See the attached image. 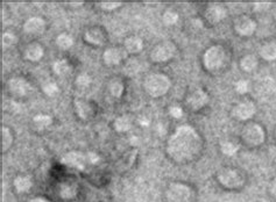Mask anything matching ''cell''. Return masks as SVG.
<instances>
[{
	"label": "cell",
	"instance_id": "6da1fadb",
	"mask_svg": "<svg viewBox=\"0 0 276 202\" xmlns=\"http://www.w3.org/2000/svg\"><path fill=\"white\" fill-rule=\"evenodd\" d=\"M203 142L194 127L183 124L177 127L167 143V154L176 163H190L200 156Z\"/></svg>",
	"mask_w": 276,
	"mask_h": 202
},
{
	"label": "cell",
	"instance_id": "7a4b0ae2",
	"mask_svg": "<svg viewBox=\"0 0 276 202\" xmlns=\"http://www.w3.org/2000/svg\"><path fill=\"white\" fill-rule=\"evenodd\" d=\"M172 86L168 76L163 73H151L145 79L144 88L146 92L153 98H160L167 94Z\"/></svg>",
	"mask_w": 276,
	"mask_h": 202
},
{
	"label": "cell",
	"instance_id": "3957f363",
	"mask_svg": "<svg viewBox=\"0 0 276 202\" xmlns=\"http://www.w3.org/2000/svg\"><path fill=\"white\" fill-rule=\"evenodd\" d=\"M226 62V50L220 45H211L203 55V65L207 71L215 72L220 70V67Z\"/></svg>",
	"mask_w": 276,
	"mask_h": 202
},
{
	"label": "cell",
	"instance_id": "277c9868",
	"mask_svg": "<svg viewBox=\"0 0 276 202\" xmlns=\"http://www.w3.org/2000/svg\"><path fill=\"white\" fill-rule=\"evenodd\" d=\"M194 191L190 186L183 182H173L164 192L166 202H192Z\"/></svg>",
	"mask_w": 276,
	"mask_h": 202
},
{
	"label": "cell",
	"instance_id": "5b68a950",
	"mask_svg": "<svg viewBox=\"0 0 276 202\" xmlns=\"http://www.w3.org/2000/svg\"><path fill=\"white\" fill-rule=\"evenodd\" d=\"M241 139L248 148H257L266 141V132L259 123H248L241 130Z\"/></svg>",
	"mask_w": 276,
	"mask_h": 202
},
{
	"label": "cell",
	"instance_id": "8992f818",
	"mask_svg": "<svg viewBox=\"0 0 276 202\" xmlns=\"http://www.w3.org/2000/svg\"><path fill=\"white\" fill-rule=\"evenodd\" d=\"M217 179L223 187L227 189H238L244 185V176L234 169H222L217 173Z\"/></svg>",
	"mask_w": 276,
	"mask_h": 202
},
{
	"label": "cell",
	"instance_id": "52a82bcc",
	"mask_svg": "<svg viewBox=\"0 0 276 202\" xmlns=\"http://www.w3.org/2000/svg\"><path fill=\"white\" fill-rule=\"evenodd\" d=\"M175 54L176 45L170 41H164L154 46L151 52V58L155 63H166L172 60Z\"/></svg>",
	"mask_w": 276,
	"mask_h": 202
},
{
	"label": "cell",
	"instance_id": "ba28073f",
	"mask_svg": "<svg viewBox=\"0 0 276 202\" xmlns=\"http://www.w3.org/2000/svg\"><path fill=\"white\" fill-rule=\"evenodd\" d=\"M233 28L238 35L248 37L252 36L256 30V22L248 15H240L234 20Z\"/></svg>",
	"mask_w": 276,
	"mask_h": 202
},
{
	"label": "cell",
	"instance_id": "9c48e42d",
	"mask_svg": "<svg viewBox=\"0 0 276 202\" xmlns=\"http://www.w3.org/2000/svg\"><path fill=\"white\" fill-rule=\"evenodd\" d=\"M207 102H209V94L201 89L192 91L187 98L188 107L192 111L201 110L204 106L207 105Z\"/></svg>",
	"mask_w": 276,
	"mask_h": 202
},
{
	"label": "cell",
	"instance_id": "30bf717a",
	"mask_svg": "<svg viewBox=\"0 0 276 202\" xmlns=\"http://www.w3.org/2000/svg\"><path fill=\"white\" fill-rule=\"evenodd\" d=\"M204 17H205L206 21L210 24H217L227 17V9L223 5L212 4L206 7Z\"/></svg>",
	"mask_w": 276,
	"mask_h": 202
},
{
	"label": "cell",
	"instance_id": "8fae6325",
	"mask_svg": "<svg viewBox=\"0 0 276 202\" xmlns=\"http://www.w3.org/2000/svg\"><path fill=\"white\" fill-rule=\"evenodd\" d=\"M256 112V107L254 105V102L246 100L238 104L232 111V115L235 117L237 120L240 121H246L248 119L253 116Z\"/></svg>",
	"mask_w": 276,
	"mask_h": 202
},
{
	"label": "cell",
	"instance_id": "7c38bea8",
	"mask_svg": "<svg viewBox=\"0 0 276 202\" xmlns=\"http://www.w3.org/2000/svg\"><path fill=\"white\" fill-rule=\"evenodd\" d=\"M259 55L267 62L276 61V40L262 43L259 48Z\"/></svg>",
	"mask_w": 276,
	"mask_h": 202
},
{
	"label": "cell",
	"instance_id": "4fadbf2b",
	"mask_svg": "<svg viewBox=\"0 0 276 202\" xmlns=\"http://www.w3.org/2000/svg\"><path fill=\"white\" fill-rule=\"evenodd\" d=\"M45 21L41 18H30L25 23L24 29L28 34H41L45 30Z\"/></svg>",
	"mask_w": 276,
	"mask_h": 202
},
{
	"label": "cell",
	"instance_id": "5bb4252c",
	"mask_svg": "<svg viewBox=\"0 0 276 202\" xmlns=\"http://www.w3.org/2000/svg\"><path fill=\"white\" fill-rule=\"evenodd\" d=\"M8 86H10L12 93L15 95H25L29 91V84L27 83L26 80L21 78H15L10 80Z\"/></svg>",
	"mask_w": 276,
	"mask_h": 202
},
{
	"label": "cell",
	"instance_id": "9a60e30c",
	"mask_svg": "<svg viewBox=\"0 0 276 202\" xmlns=\"http://www.w3.org/2000/svg\"><path fill=\"white\" fill-rule=\"evenodd\" d=\"M25 55L30 61H38L42 57L43 49L39 43H30L26 48V50H25Z\"/></svg>",
	"mask_w": 276,
	"mask_h": 202
},
{
	"label": "cell",
	"instance_id": "2e32d148",
	"mask_svg": "<svg viewBox=\"0 0 276 202\" xmlns=\"http://www.w3.org/2000/svg\"><path fill=\"white\" fill-rule=\"evenodd\" d=\"M123 58V54L119 49H108L104 52V61L105 63L110 64V65H114L118 64Z\"/></svg>",
	"mask_w": 276,
	"mask_h": 202
},
{
	"label": "cell",
	"instance_id": "e0dca14e",
	"mask_svg": "<svg viewBox=\"0 0 276 202\" xmlns=\"http://www.w3.org/2000/svg\"><path fill=\"white\" fill-rule=\"evenodd\" d=\"M86 41L90 43H94V45H101L105 41V36L103 32H101L99 28H94V29H90L85 35Z\"/></svg>",
	"mask_w": 276,
	"mask_h": 202
},
{
	"label": "cell",
	"instance_id": "ac0fdd59",
	"mask_svg": "<svg viewBox=\"0 0 276 202\" xmlns=\"http://www.w3.org/2000/svg\"><path fill=\"white\" fill-rule=\"evenodd\" d=\"M241 69L247 71V72H252L256 69L257 67V58L254 55H246L241 58L240 61Z\"/></svg>",
	"mask_w": 276,
	"mask_h": 202
},
{
	"label": "cell",
	"instance_id": "d6986e66",
	"mask_svg": "<svg viewBox=\"0 0 276 202\" xmlns=\"http://www.w3.org/2000/svg\"><path fill=\"white\" fill-rule=\"evenodd\" d=\"M125 45L129 52H138L142 49V41L140 37L131 36L126 40Z\"/></svg>",
	"mask_w": 276,
	"mask_h": 202
},
{
	"label": "cell",
	"instance_id": "ffe728a7",
	"mask_svg": "<svg viewBox=\"0 0 276 202\" xmlns=\"http://www.w3.org/2000/svg\"><path fill=\"white\" fill-rule=\"evenodd\" d=\"M76 108H77V113H78L79 116L83 117V119H88L90 115H91V107H90L88 102L77 100Z\"/></svg>",
	"mask_w": 276,
	"mask_h": 202
},
{
	"label": "cell",
	"instance_id": "44dd1931",
	"mask_svg": "<svg viewBox=\"0 0 276 202\" xmlns=\"http://www.w3.org/2000/svg\"><path fill=\"white\" fill-rule=\"evenodd\" d=\"M63 161H64V163H67V164H71V165H74V166L82 167L83 157H82V155L75 154V152H74V154L67 155V156L64 157Z\"/></svg>",
	"mask_w": 276,
	"mask_h": 202
},
{
	"label": "cell",
	"instance_id": "7402d4cb",
	"mask_svg": "<svg viewBox=\"0 0 276 202\" xmlns=\"http://www.w3.org/2000/svg\"><path fill=\"white\" fill-rule=\"evenodd\" d=\"M34 123H35V126L39 129L46 128V127L51 123V117L48 116V115H36L34 117Z\"/></svg>",
	"mask_w": 276,
	"mask_h": 202
},
{
	"label": "cell",
	"instance_id": "603a6c76",
	"mask_svg": "<svg viewBox=\"0 0 276 202\" xmlns=\"http://www.w3.org/2000/svg\"><path fill=\"white\" fill-rule=\"evenodd\" d=\"M52 69H54V71L57 74H67L69 72L70 67L69 64L67 63V61H57L52 65Z\"/></svg>",
	"mask_w": 276,
	"mask_h": 202
},
{
	"label": "cell",
	"instance_id": "cb8c5ba5",
	"mask_svg": "<svg viewBox=\"0 0 276 202\" xmlns=\"http://www.w3.org/2000/svg\"><path fill=\"white\" fill-rule=\"evenodd\" d=\"M178 20V14L176 13L175 11L173 9H168V11L164 12L163 14V22L168 26H172V24L176 23V21Z\"/></svg>",
	"mask_w": 276,
	"mask_h": 202
},
{
	"label": "cell",
	"instance_id": "d4e9b609",
	"mask_svg": "<svg viewBox=\"0 0 276 202\" xmlns=\"http://www.w3.org/2000/svg\"><path fill=\"white\" fill-rule=\"evenodd\" d=\"M129 127H131V122H129L128 117L122 116L116 120V128L119 132H126V130L129 129Z\"/></svg>",
	"mask_w": 276,
	"mask_h": 202
},
{
	"label": "cell",
	"instance_id": "484cf974",
	"mask_svg": "<svg viewBox=\"0 0 276 202\" xmlns=\"http://www.w3.org/2000/svg\"><path fill=\"white\" fill-rule=\"evenodd\" d=\"M56 42L58 46L62 49H68L73 45V39L69 35H67V34H62V35L58 36Z\"/></svg>",
	"mask_w": 276,
	"mask_h": 202
},
{
	"label": "cell",
	"instance_id": "4316f807",
	"mask_svg": "<svg viewBox=\"0 0 276 202\" xmlns=\"http://www.w3.org/2000/svg\"><path fill=\"white\" fill-rule=\"evenodd\" d=\"M15 187L19 191H27L30 187V181L28 178H25V177H20L15 180Z\"/></svg>",
	"mask_w": 276,
	"mask_h": 202
},
{
	"label": "cell",
	"instance_id": "83f0119b",
	"mask_svg": "<svg viewBox=\"0 0 276 202\" xmlns=\"http://www.w3.org/2000/svg\"><path fill=\"white\" fill-rule=\"evenodd\" d=\"M222 151L224 152V154H226V155H229V156H231V155H233L235 151L238 150V147L235 144H233V143L232 142H224V143H222Z\"/></svg>",
	"mask_w": 276,
	"mask_h": 202
},
{
	"label": "cell",
	"instance_id": "f1b7e54d",
	"mask_svg": "<svg viewBox=\"0 0 276 202\" xmlns=\"http://www.w3.org/2000/svg\"><path fill=\"white\" fill-rule=\"evenodd\" d=\"M1 134H2V148H4V150H5V149H7L8 147H10V144L12 142V136H11L10 132H8V129L5 128V127H2L1 128Z\"/></svg>",
	"mask_w": 276,
	"mask_h": 202
},
{
	"label": "cell",
	"instance_id": "f546056e",
	"mask_svg": "<svg viewBox=\"0 0 276 202\" xmlns=\"http://www.w3.org/2000/svg\"><path fill=\"white\" fill-rule=\"evenodd\" d=\"M110 91L114 97H120L122 95V93L124 91V86L123 84L120 82H114L110 85Z\"/></svg>",
	"mask_w": 276,
	"mask_h": 202
},
{
	"label": "cell",
	"instance_id": "4dcf8cb0",
	"mask_svg": "<svg viewBox=\"0 0 276 202\" xmlns=\"http://www.w3.org/2000/svg\"><path fill=\"white\" fill-rule=\"evenodd\" d=\"M1 42L5 46H11V45H13L15 42H17V37H15L13 34H11V33H5L4 35H2Z\"/></svg>",
	"mask_w": 276,
	"mask_h": 202
},
{
	"label": "cell",
	"instance_id": "1f68e13d",
	"mask_svg": "<svg viewBox=\"0 0 276 202\" xmlns=\"http://www.w3.org/2000/svg\"><path fill=\"white\" fill-rule=\"evenodd\" d=\"M42 89H43V92H45L46 94H48V95H54V94H56V93L58 92L57 85H56V84H54V83L45 84Z\"/></svg>",
	"mask_w": 276,
	"mask_h": 202
},
{
	"label": "cell",
	"instance_id": "d6a6232c",
	"mask_svg": "<svg viewBox=\"0 0 276 202\" xmlns=\"http://www.w3.org/2000/svg\"><path fill=\"white\" fill-rule=\"evenodd\" d=\"M77 84L79 86H88L90 84V77L85 73L80 74V76L77 77Z\"/></svg>",
	"mask_w": 276,
	"mask_h": 202
},
{
	"label": "cell",
	"instance_id": "836d02e7",
	"mask_svg": "<svg viewBox=\"0 0 276 202\" xmlns=\"http://www.w3.org/2000/svg\"><path fill=\"white\" fill-rule=\"evenodd\" d=\"M247 90H248V84L246 80H240V82H238L237 91L239 93H246Z\"/></svg>",
	"mask_w": 276,
	"mask_h": 202
},
{
	"label": "cell",
	"instance_id": "e575fe53",
	"mask_svg": "<svg viewBox=\"0 0 276 202\" xmlns=\"http://www.w3.org/2000/svg\"><path fill=\"white\" fill-rule=\"evenodd\" d=\"M101 6H103V8L105 9H113L118 7V6H120V2L118 1H104L101 2Z\"/></svg>",
	"mask_w": 276,
	"mask_h": 202
},
{
	"label": "cell",
	"instance_id": "d590c367",
	"mask_svg": "<svg viewBox=\"0 0 276 202\" xmlns=\"http://www.w3.org/2000/svg\"><path fill=\"white\" fill-rule=\"evenodd\" d=\"M170 114L175 117H179L182 115V110L179 107H172L170 108Z\"/></svg>",
	"mask_w": 276,
	"mask_h": 202
},
{
	"label": "cell",
	"instance_id": "8d00e7d4",
	"mask_svg": "<svg viewBox=\"0 0 276 202\" xmlns=\"http://www.w3.org/2000/svg\"><path fill=\"white\" fill-rule=\"evenodd\" d=\"M269 192H271V194L276 199V178L272 180L271 186H269Z\"/></svg>",
	"mask_w": 276,
	"mask_h": 202
},
{
	"label": "cell",
	"instance_id": "74e56055",
	"mask_svg": "<svg viewBox=\"0 0 276 202\" xmlns=\"http://www.w3.org/2000/svg\"><path fill=\"white\" fill-rule=\"evenodd\" d=\"M30 202H47V201L43 200V199H35V200H32Z\"/></svg>",
	"mask_w": 276,
	"mask_h": 202
},
{
	"label": "cell",
	"instance_id": "f35d334b",
	"mask_svg": "<svg viewBox=\"0 0 276 202\" xmlns=\"http://www.w3.org/2000/svg\"><path fill=\"white\" fill-rule=\"evenodd\" d=\"M275 138H276V130H275Z\"/></svg>",
	"mask_w": 276,
	"mask_h": 202
}]
</instances>
